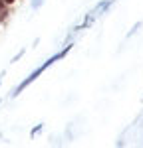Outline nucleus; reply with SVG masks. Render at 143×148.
Returning <instances> with one entry per match:
<instances>
[{
    "mask_svg": "<svg viewBox=\"0 0 143 148\" xmlns=\"http://www.w3.org/2000/svg\"><path fill=\"white\" fill-rule=\"evenodd\" d=\"M2 8H6V2H4V0H0V10H2Z\"/></svg>",
    "mask_w": 143,
    "mask_h": 148,
    "instance_id": "obj_7",
    "label": "nucleus"
},
{
    "mask_svg": "<svg viewBox=\"0 0 143 148\" xmlns=\"http://www.w3.org/2000/svg\"><path fill=\"white\" fill-rule=\"evenodd\" d=\"M42 128H44V123H40V125H36L32 130H30V138H34V136H38L40 132H42Z\"/></svg>",
    "mask_w": 143,
    "mask_h": 148,
    "instance_id": "obj_2",
    "label": "nucleus"
},
{
    "mask_svg": "<svg viewBox=\"0 0 143 148\" xmlns=\"http://www.w3.org/2000/svg\"><path fill=\"white\" fill-rule=\"evenodd\" d=\"M4 2H6V6H8V4H14L16 0H4Z\"/></svg>",
    "mask_w": 143,
    "mask_h": 148,
    "instance_id": "obj_8",
    "label": "nucleus"
},
{
    "mask_svg": "<svg viewBox=\"0 0 143 148\" xmlns=\"http://www.w3.org/2000/svg\"><path fill=\"white\" fill-rule=\"evenodd\" d=\"M42 4H44V0H32V8H34V10H38Z\"/></svg>",
    "mask_w": 143,
    "mask_h": 148,
    "instance_id": "obj_5",
    "label": "nucleus"
},
{
    "mask_svg": "<svg viewBox=\"0 0 143 148\" xmlns=\"http://www.w3.org/2000/svg\"><path fill=\"white\" fill-rule=\"evenodd\" d=\"M70 49H72V44H70V46H66L64 49H62V51H58L56 56H52L50 59H48V61H44V63H42L40 67L36 69V71H32V73H30V75H28V77H26V79H24L22 83H20V85L16 87V89H14V93H12V95H14V97H16V95H20V93H22L24 89H26V87L30 85V83H34V81L38 79V77H40V75H42V73H44V71H46V69L50 67V65H54L56 61H60L62 57H66V56H68V51H70Z\"/></svg>",
    "mask_w": 143,
    "mask_h": 148,
    "instance_id": "obj_1",
    "label": "nucleus"
},
{
    "mask_svg": "<svg viewBox=\"0 0 143 148\" xmlns=\"http://www.w3.org/2000/svg\"><path fill=\"white\" fill-rule=\"evenodd\" d=\"M139 28H141V22H137V24H135V26H133V28H131V30H129V34H127V38H131V36L135 34V32H137Z\"/></svg>",
    "mask_w": 143,
    "mask_h": 148,
    "instance_id": "obj_4",
    "label": "nucleus"
},
{
    "mask_svg": "<svg viewBox=\"0 0 143 148\" xmlns=\"http://www.w3.org/2000/svg\"><path fill=\"white\" fill-rule=\"evenodd\" d=\"M8 14H10V12H8V8H2V10H0V22H6Z\"/></svg>",
    "mask_w": 143,
    "mask_h": 148,
    "instance_id": "obj_3",
    "label": "nucleus"
},
{
    "mask_svg": "<svg viewBox=\"0 0 143 148\" xmlns=\"http://www.w3.org/2000/svg\"><path fill=\"white\" fill-rule=\"evenodd\" d=\"M22 56H24V49H22V51H18V56H14V57H12V63H16V61H18V59H20Z\"/></svg>",
    "mask_w": 143,
    "mask_h": 148,
    "instance_id": "obj_6",
    "label": "nucleus"
}]
</instances>
